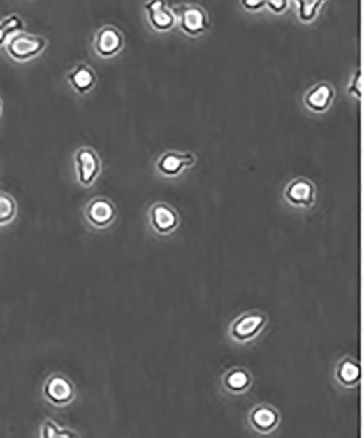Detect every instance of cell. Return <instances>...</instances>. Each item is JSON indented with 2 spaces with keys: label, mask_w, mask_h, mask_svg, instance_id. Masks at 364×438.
Returning a JSON list of instances; mask_svg holds the SVG:
<instances>
[{
  "label": "cell",
  "mask_w": 364,
  "mask_h": 438,
  "mask_svg": "<svg viewBox=\"0 0 364 438\" xmlns=\"http://www.w3.org/2000/svg\"><path fill=\"white\" fill-rule=\"evenodd\" d=\"M66 80L75 94L86 96L96 88L98 76L90 65L80 63L73 66L67 73Z\"/></svg>",
  "instance_id": "30bf717a"
},
{
  "label": "cell",
  "mask_w": 364,
  "mask_h": 438,
  "mask_svg": "<svg viewBox=\"0 0 364 438\" xmlns=\"http://www.w3.org/2000/svg\"><path fill=\"white\" fill-rule=\"evenodd\" d=\"M44 398L56 407H66L73 402L75 389L73 381L61 374H53L43 386Z\"/></svg>",
  "instance_id": "5b68a950"
},
{
  "label": "cell",
  "mask_w": 364,
  "mask_h": 438,
  "mask_svg": "<svg viewBox=\"0 0 364 438\" xmlns=\"http://www.w3.org/2000/svg\"><path fill=\"white\" fill-rule=\"evenodd\" d=\"M117 216L115 205L106 197H94L85 209V217L90 226L96 229H105L115 222Z\"/></svg>",
  "instance_id": "8992f818"
},
{
  "label": "cell",
  "mask_w": 364,
  "mask_h": 438,
  "mask_svg": "<svg viewBox=\"0 0 364 438\" xmlns=\"http://www.w3.org/2000/svg\"><path fill=\"white\" fill-rule=\"evenodd\" d=\"M290 0H266V7L275 15H282L289 8Z\"/></svg>",
  "instance_id": "7402d4cb"
},
{
  "label": "cell",
  "mask_w": 364,
  "mask_h": 438,
  "mask_svg": "<svg viewBox=\"0 0 364 438\" xmlns=\"http://www.w3.org/2000/svg\"><path fill=\"white\" fill-rule=\"evenodd\" d=\"M125 48V36L113 25H104L93 38V50L102 59L115 57Z\"/></svg>",
  "instance_id": "3957f363"
},
{
  "label": "cell",
  "mask_w": 364,
  "mask_h": 438,
  "mask_svg": "<svg viewBox=\"0 0 364 438\" xmlns=\"http://www.w3.org/2000/svg\"><path fill=\"white\" fill-rule=\"evenodd\" d=\"M196 155L189 151H166L159 157L156 168L159 174L168 178L180 176L184 170L189 169L196 164Z\"/></svg>",
  "instance_id": "ba28073f"
},
{
  "label": "cell",
  "mask_w": 364,
  "mask_h": 438,
  "mask_svg": "<svg viewBox=\"0 0 364 438\" xmlns=\"http://www.w3.org/2000/svg\"><path fill=\"white\" fill-rule=\"evenodd\" d=\"M179 18L181 30L191 38L204 34L210 27L208 13L198 5H183L174 11Z\"/></svg>",
  "instance_id": "277c9868"
},
{
  "label": "cell",
  "mask_w": 364,
  "mask_h": 438,
  "mask_svg": "<svg viewBox=\"0 0 364 438\" xmlns=\"http://www.w3.org/2000/svg\"><path fill=\"white\" fill-rule=\"evenodd\" d=\"M284 197L293 206L310 207L314 204L316 189L310 180L298 178L286 185Z\"/></svg>",
  "instance_id": "8fae6325"
},
{
  "label": "cell",
  "mask_w": 364,
  "mask_h": 438,
  "mask_svg": "<svg viewBox=\"0 0 364 438\" xmlns=\"http://www.w3.org/2000/svg\"><path fill=\"white\" fill-rule=\"evenodd\" d=\"M73 164L77 181L83 188L92 187L102 171L100 156L90 146H82L75 150Z\"/></svg>",
  "instance_id": "7a4b0ae2"
},
{
  "label": "cell",
  "mask_w": 364,
  "mask_h": 438,
  "mask_svg": "<svg viewBox=\"0 0 364 438\" xmlns=\"http://www.w3.org/2000/svg\"><path fill=\"white\" fill-rule=\"evenodd\" d=\"M226 383L232 390H242L247 387L249 383V376L242 370H235L230 374L226 379Z\"/></svg>",
  "instance_id": "44dd1931"
},
{
  "label": "cell",
  "mask_w": 364,
  "mask_h": 438,
  "mask_svg": "<svg viewBox=\"0 0 364 438\" xmlns=\"http://www.w3.org/2000/svg\"><path fill=\"white\" fill-rule=\"evenodd\" d=\"M17 214L18 204L15 199L6 192L0 191V227L11 224Z\"/></svg>",
  "instance_id": "9a60e30c"
},
{
  "label": "cell",
  "mask_w": 364,
  "mask_h": 438,
  "mask_svg": "<svg viewBox=\"0 0 364 438\" xmlns=\"http://www.w3.org/2000/svg\"><path fill=\"white\" fill-rule=\"evenodd\" d=\"M0 25L5 31L6 34H7L8 38L15 34V33L24 30V22L17 15H8V17L0 21Z\"/></svg>",
  "instance_id": "ac0fdd59"
},
{
  "label": "cell",
  "mask_w": 364,
  "mask_h": 438,
  "mask_svg": "<svg viewBox=\"0 0 364 438\" xmlns=\"http://www.w3.org/2000/svg\"><path fill=\"white\" fill-rule=\"evenodd\" d=\"M261 316H245L234 325L233 335L238 340H247L256 334L263 325Z\"/></svg>",
  "instance_id": "4fadbf2b"
},
{
  "label": "cell",
  "mask_w": 364,
  "mask_h": 438,
  "mask_svg": "<svg viewBox=\"0 0 364 438\" xmlns=\"http://www.w3.org/2000/svg\"><path fill=\"white\" fill-rule=\"evenodd\" d=\"M48 46V38L44 36L21 31L8 38L3 48L11 61L27 63L43 54Z\"/></svg>",
  "instance_id": "6da1fadb"
},
{
  "label": "cell",
  "mask_w": 364,
  "mask_h": 438,
  "mask_svg": "<svg viewBox=\"0 0 364 438\" xmlns=\"http://www.w3.org/2000/svg\"><path fill=\"white\" fill-rule=\"evenodd\" d=\"M41 437L42 438H73L79 437L80 434L75 433L68 428H61L53 420L44 421L41 426Z\"/></svg>",
  "instance_id": "2e32d148"
},
{
  "label": "cell",
  "mask_w": 364,
  "mask_h": 438,
  "mask_svg": "<svg viewBox=\"0 0 364 438\" xmlns=\"http://www.w3.org/2000/svg\"><path fill=\"white\" fill-rule=\"evenodd\" d=\"M277 420H278V416L276 412L268 408L257 409L253 414L254 425L261 431H268L274 428Z\"/></svg>",
  "instance_id": "e0dca14e"
},
{
  "label": "cell",
  "mask_w": 364,
  "mask_h": 438,
  "mask_svg": "<svg viewBox=\"0 0 364 438\" xmlns=\"http://www.w3.org/2000/svg\"><path fill=\"white\" fill-rule=\"evenodd\" d=\"M7 40V34H6L5 31H3V29L1 28V25H0V48H3Z\"/></svg>",
  "instance_id": "cb8c5ba5"
},
{
  "label": "cell",
  "mask_w": 364,
  "mask_h": 438,
  "mask_svg": "<svg viewBox=\"0 0 364 438\" xmlns=\"http://www.w3.org/2000/svg\"><path fill=\"white\" fill-rule=\"evenodd\" d=\"M348 96L354 97V99L361 101L363 96V75L361 69H358L350 78L348 87H347Z\"/></svg>",
  "instance_id": "d6986e66"
},
{
  "label": "cell",
  "mask_w": 364,
  "mask_h": 438,
  "mask_svg": "<svg viewBox=\"0 0 364 438\" xmlns=\"http://www.w3.org/2000/svg\"><path fill=\"white\" fill-rule=\"evenodd\" d=\"M241 6L244 10L257 13L266 7V0H241Z\"/></svg>",
  "instance_id": "603a6c76"
},
{
  "label": "cell",
  "mask_w": 364,
  "mask_h": 438,
  "mask_svg": "<svg viewBox=\"0 0 364 438\" xmlns=\"http://www.w3.org/2000/svg\"><path fill=\"white\" fill-rule=\"evenodd\" d=\"M3 100H1V98H0V119L3 118Z\"/></svg>",
  "instance_id": "d4e9b609"
},
{
  "label": "cell",
  "mask_w": 364,
  "mask_h": 438,
  "mask_svg": "<svg viewBox=\"0 0 364 438\" xmlns=\"http://www.w3.org/2000/svg\"><path fill=\"white\" fill-rule=\"evenodd\" d=\"M326 1L327 0H296L300 21L303 23L313 22Z\"/></svg>",
  "instance_id": "5bb4252c"
},
{
  "label": "cell",
  "mask_w": 364,
  "mask_h": 438,
  "mask_svg": "<svg viewBox=\"0 0 364 438\" xmlns=\"http://www.w3.org/2000/svg\"><path fill=\"white\" fill-rule=\"evenodd\" d=\"M335 98L336 90L334 87L326 81H321L305 92L303 104L312 113H324L333 106Z\"/></svg>",
  "instance_id": "9c48e42d"
},
{
  "label": "cell",
  "mask_w": 364,
  "mask_h": 438,
  "mask_svg": "<svg viewBox=\"0 0 364 438\" xmlns=\"http://www.w3.org/2000/svg\"><path fill=\"white\" fill-rule=\"evenodd\" d=\"M359 375V367L356 364L351 363V362H344L342 367H340V379H342V383H347V385H350V383L357 381Z\"/></svg>",
  "instance_id": "ffe728a7"
},
{
  "label": "cell",
  "mask_w": 364,
  "mask_h": 438,
  "mask_svg": "<svg viewBox=\"0 0 364 438\" xmlns=\"http://www.w3.org/2000/svg\"><path fill=\"white\" fill-rule=\"evenodd\" d=\"M147 20L154 30L164 33L171 31L177 22L175 13L166 0H148L145 3Z\"/></svg>",
  "instance_id": "52a82bcc"
},
{
  "label": "cell",
  "mask_w": 364,
  "mask_h": 438,
  "mask_svg": "<svg viewBox=\"0 0 364 438\" xmlns=\"http://www.w3.org/2000/svg\"><path fill=\"white\" fill-rule=\"evenodd\" d=\"M149 218L151 226L160 234L172 232L179 222V217L175 211L164 203H158L151 207Z\"/></svg>",
  "instance_id": "7c38bea8"
}]
</instances>
